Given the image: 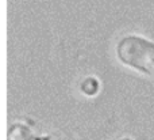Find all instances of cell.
Segmentation results:
<instances>
[{
    "instance_id": "6da1fadb",
    "label": "cell",
    "mask_w": 154,
    "mask_h": 140,
    "mask_svg": "<svg viewBox=\"0 0 154 140\" xmlns=\"http://www.w3.org/2000/svg\"><path fill=\"white\" fill-rule=\"evenodd\" d=\"M118 56L125 64L154 75V44L149 41L135 35L123 38L118 44Z\"/></svg>"
}]
</instances>
